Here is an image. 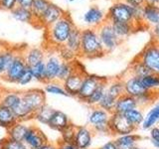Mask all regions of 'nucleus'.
<instances>
[{
	"label": "nucleus",
	"instance_id": "b1692460",
	"mask_svg": "<svg viewBox=\"0 0 159 149\" xmlns=\"http://www.w3.org/2000/svg\"><path fill=\"white\" fill-rule=\"evenodd\" d=\"M17 121V117L12 109L0 104V127H3L7 130Z\"/></svg>",
	"mask_w": 159,
	"mask_h": 149
},
{
	"label": "nucleus",
	"instance_id": "4be33fe9",
	"mask_svg": "<svg viewBox=\"0 0 159 149\" xmlns=\"http://www.w3.org/2000/svg\"><path fill=\"white\" fill-rule=\"evenodd\" d=\"M81 34L82 30H80L77 26H75L71 34H70L66 44L64 45L65 47L69 49L70 51H72L74 54H76L77 56H79L80 49H81Z\"/></svg>",
	"mask_w": 159,
	"mask_h": 149
},
{
	"label": "nucleus",
	"instance_id": "39448f33",
	"mask_svg": "<svg viewBox=\"0 0 159 149\" xmlns=\"http://www.w3.org/2000/svg\"><path fill=\"white\" fill-rule=\"evenodd\" d=\"M108 127L111 134L116 135V137L125 135V134L134 133V131L137 129L135 126L132 125L131 122L128 120L124 114L116 112L111 114V117H109L108 120Z\"/></svg>",
	"mask_w": 159,
	"mask_h": 149
},
{
	"label": "nucleus",
	"instance_id": "a19ab883",
	"mask_svg": "<svg viewBox=\"0 0 159 149\" xmlns=\"http://www.w3.org/2000/svg\"><path fill=\"white\" fill-rule=\"evenodd\" d=\"M77 125H75L72 122L69 125L64 128L61 131V141L66 143H74L75 136H76L77 132Z\"/></svg>",
	"mask_w": 159,
	"mask_h": 149
},
{
	"label": "nucleus",
	"instance_id": "6ab92c4d",
	"mask_svg": "<svg viewBox=\"0 0 159 149\" xmlns=\"http://www.w3.org/2000/svg\"><path fill=\"white\" fill-rule=\"evenodd\" d=\"M70 123H71V121H70V118L66 113L61 111H58V109H55L47 125L54 130L61 132Z\"/></svg>",
	"mask_w": 159,
	"mask_h": 149
},
{
	"label": "nucleus",
	"instance_id": "9b49d317",
	"mask_svg": "<svg viewBox=\"0 0 159 149\" xmlns=\"http://www.w3.org/2000/svg\"><path fill=\"white\" fill-rule=\"evenodd\" d=\"M22 93V101L35 113L40 107L46 104V93L44 89L31 88Z\"/></svg>",
	"mask_w": 159,
	"mask_h": 149
},
{
	"label": "nucleus",
	"instance_id": "c03bdc74",
	"mask_svg": "<svg viewBox=\"0 0 159 149\" xmlns=\"http://www.w3.org/2000/svg\"><path fill=\"white\" fill-rule=\"evenodd\" d=\"M34 79L33 78V74L31 72V69L30 67L27 66V68L25 69V71L23 72V74H21V77L18 79V84L19 86H26V84H30Z\"/></svg>",
	"mask_w": 159,
	"mask_h": 149
},
{
	"label": "nucleus",
	"instance_id": "aec40b11",
	"mask_svg": "<svg viewBox=\"0 0 159 149\" xmlns=\"http://www.w3.org/2000/svg\"><path fill=\"white\" fill-rule=\"evenodd\" d=\"M137 107H138V104H137L136 98L124 93L116 99V107H114V112L120 113V114H125L129 111L137 108Z\"/></svg>",
	"mask_w": 159,
	"mask_h": 149
},
{
	"label": "nucleus",
	"instance_id": "0eeeda50",
	"mask_svg": "<svg viewBox=\"0 0 159 149\" xmlns=\"http://www.w3.org/2000/svg\"><path fill=\"white\" fill-rule=\"evenodd\" d=\"M107 20L109 22H132V6L125 2L116 1L107 13Z\"/></svg>",
	"mask_w": 159,
	"mask_h": 149
},
{
	"label": "nucleus",
	"instance_id": "a878e982",
	"mask_svg": "<svg viewBox=\"0 0 159 149\" xmlns=\"http://www.w3.org/2000/svg\"><path fill=\"white\" fill-rule=\"evenodd\" d=\"M107 83H108V79H103L102 82L99 84V86L97 88V89L94 91L91 97H89L84 103L89 104L93 107H96L98 106L99 102L102 101V98L103 97L104 93L107 92Z\"/></svg>",
	"mask_w": 159,
	"mask_h": 149
},
{
	"label": "nucleus",
	"instance_id": "09e8293b",
	"mask_svg": "<svg viewBox=\"0 0 159 149\" xmlns=\"http://www.w3.org/2000/svg\"><path fill=\"white\" fill-rule=\"evenodd\" d=\"M58 149H78L74 143H66L63 141H60L58 144Z\"/></svg>",
	"mask_w": 159,
	"mask_h": 149
},
{
	"label": "nucleus",
	"instance_id": "bb28decb",
	"mask_svg": "<svg viewBox=\"0 0 159 149\" xmlns=\"http://www.w3.org/2000/svg\"><path fill=\"white\" fill-rule=\"evenodd\" d=\"M114 32L117 35V37L122 41L123 39L127 38L129 35L136 29L135 25L131 22H111Z\"/></svg>",
	"mask_w": 159,
	"mask_h": 149
},
{
	"label": "nucleus",
	"instance_id": "cd10ccee",
	"mask_svg": "<svg viewBox=\"0 0 159 149\" xmlns=\"http://www.w3.org/2000/svg\"><path fill=\"white\" fill-rule=\"evenodd\" d=\"M22 99V93L14 91H5L3 97L0 101V104L6 106L10 109L16 108Z\"/></svg>",
	"mask_w": 159,
	"mask_h": 149
},
{
	"label": "nucleus",
	"instance_id": "f704fd0d",
	"mask_svg": "<svg viewBox=\"0 0 159 149\" xmlns=\"http://www.w3.org/2000/svg\"><path fill=\"white\" fill-rule=\"evenodd\" d=\"M54 111H55V109L51 106H49L46 103V104H44L42 107H40L36 112H35L34 119H36V120L40 123L47 125Z\"/></svg>",
	"mask_w": 159,
	"mask_h": 149
},
{
	"label": "nucleus",
	"instance_id": "6e6d98bb",
	"mask_svg": "<svg viewBox=\"0 0 159 149\" xmlns=\"http://www.w3.org/2000/svg\"><path fill=\"white\" fill-rule=\"evenodd\" d=\"M150 142L154 149H159V141H156V140H154V139L150 138Z\"/></svg>",
	"mask_w": 159,
	"mask_h": 149
},
{
	"label": "nucleus",
	"instance_id": "49530a36",
	"mask_svg": "<svg viewBox=\"0 0 159 149\" xmlns=\"http://www.w3.org/2000/svg\"><path fill=\"white\" fill-rule=\"evenodd\" d=\"M121 1L125 2L126 4L130 5L133 7H138V6H144L146 4L145 0H121Z\"/></svg>",
	"mask_w": 159,
	"mask_h": 149
},
{
	"label": "nucleus",
	"instance_id": "a211bd4d",
	"mask_svg": "<svg viewBox=\"0 0 159 149\" xmlns=\"http://www.w3.org/2000/svg\"><path fill=\"white\" fill-rule=\"evenodd\" d=\"M23 55L26 65L32 67L37 63L44 61L46 57V49L40 47H23Z\"/></svg>",
	"mask_w": 159,
	"mask_h": 149
},
{
	"label": "nucleus",
	"instance_id": "dca6fc26",
	"mask_svg": "<svg viewBox=\"0 0 159 149\" xmlns=\"http://www.w3.org/2000/svg\"><path fill=\"white\" fill-rule=\"evenodd\" d=\"M93 131L88 126H78L74 144L78 149H89L93 143Z\"/></svg>",
	"mask_w": 159,
	"mask_h": 149
},
{
	"label": "nucleus",
	"instance_id": "2eb2a0df",
	"mask_svg": "<svg viewBox=\"0 0 159 149\" xmlns=\"http://www.w3.org/2000/svg\"><path fill=\"white\" fill-rule=\"evenodd\" d=\"M107 20V14L97 5L89 7L84 14V21L91 28H97Z\"/></svg>",
	"mask_w": 159,
	"mask_h": 149
},
{
	"label": "nucleus",
	"instance_id": "864d4df0",
	"mask_svg": "<svg viewBox=\"0 0 159 149\" xmlns=\"http://www.w3.org/2000/svg\"><path fill=\"white\" fill-rule=\"evenodd\" d=\"M5 72H6V68H5L2 55H1V53H0V79H3Z\"/></svg>",
	"mask_w": 159,
	"mask_h": 149
},
{
	"label": "nucleus",
	"instance_id": "412c9836",
	"mask_svg": "<svg viewBox=\"0 0 159 149\" xmlns=\"http://www.w3.org/2000/svg\"><path fill=\"white\" fill-rule=\"evenodd\" d=\"M143 23L152 28L159 23V6L146 3L143 6Z\"/></svg>",
	"mask_w": 159,
	"mask_h": 149
},
{
	"label": "nucleus",
	"instance_id": "473e14b6",
	"mask_svg": "<svg viewBox=\"0 0 159 149\" xmlns=\"http://www.w3.org/2000/svg\"><path fill=\"white\" fill-rule=\"evenodd\" d=\"M75 70H76V60L70 61V62L63 61L61 64V67H60L56 81L60 82V83H63L69 76H71Z\"/></svg>",
	"mask_w": 159,
	"mask_h": 149
},
{
	"label": "nucleus",
	"instance_id": "de8ad7c7",
	"mask_svg": "<svg viewBox=\"0 0 159 149\" xmlns=\"http://www.w3.org/2000/svg\"><path fill=\"white\" fill-rule=\"evenodd\" d=\"M34 0H17V6L31 9Z\"/></svg>",
	"mask_w": 159,
	"mask_h": 149
},
{
	"label": "nucleus",
	"instance_id": "393cba45",
	"mask_svg": "<svg viewBox=\"0 0 159 149\" xmlns=\"http://www.w3.org/2000/svg\"><path fill=\"white\" fill-rule=\"evenodd\" d=\"M140 139V136L135 133L125 134V135H120L116 138V142L117 149H134L137 146L136 143Z\"/></svg>",
	"mask_w": 159,
	"mask_h": 149
},
{
	"label": "nucleus",
	"instance_id": "f03ea898",
	"mask_svg": "<svg viewBox=\"0 0 159 149\" xmlns=\"http://www.w3.org/2000/svg\"><path fill=\"white\" fill-rule=\"evenodd\" d=\"M103 55H106V52L99 40L97 28L89 27L82 30L79 56L86 59H96L102 57Z\"/></svg>",
	"mask_w": 159,
	"mask_h": 149
},
{
	"label": "nucleus",
	"instance_id": "8fccbe9b",
	"mask_svg": "<svg viewBox=\"0 0 159 149\" xmlns=\"http://www.w3.org/2000/svg\"><path fill=\"white\" fill-rule=\"evenodd\" d=\"M150 138L159 141V127L154 126L150 129Z\"/></svg>",
	"mask_w": 159,
	"mask_h": 149
},
{
	"label": "nucleus",
	"instance_id": "20e7f679",
	"mask_svg": "<svg viewBox=\"0 0 159 149\" xmlns=\"http://www.w3.org/2000/svg\"><path fill=\"white\" fill-rule=\"evenodd\" d=\"M136 58L145 65L151 74H159V43L155 40L147 44Z\"/></svg>",
	"mask_w": 159,
	"mask_h": 149
},
{
	"label": "nucleus",
	"instance_id": "423d86ee",
	"mask_svg": "<svg viewBox=\"0 0 159 149\" xmlns=\"http://www.w3.org/2000/svg\"><path fill=\"white\" fill-rule=\"evenodd\" d=\"M111 117V113L106 111L104 109L96 106L92 109V111L89 114V123L91 124V127L93 132L107 134L109 132L108 120Z\"/></svg>",
	"mask_w": 159,
	"mask_h": 149
},
{
	"label": "nucleus",
	"instance_id": "9d476101",
	"mask_svg": "<svg viewBox=\"0 0 159 149\" xmlns=\"http://www.w3.org/2000/svg\"><path fill=\"white\" fill-rule=\"evenodd\" d=\"M86 71L82 68L81 65H79L76 61V70L74 73L69 76L65 81L62 83L64 88L70 97H77L80 92V88L83 84L84 78L86 77Z\"/></svg>",
	"mask_w": 159,
	"mask_h": 149
},
{
	"label": "nucleus",
	"instance_id": "72a5a7b5",
	"mask_svg": "<svg viewBox=\"0 0 159 149\" xmlns=\"http://www.w3.org/2000/svg\"><path fill=\"white\" fill-rule=\"evenodd\" d=\"M107 93L114 98H118L124 94V84L121 79H116L113 81H108Z\"/></svg>",
	"mask_w": 159,
	"mask_h": 149
},
{
	"label": "nucleus",
	"instance_id": "052dcab7",
	"mask_svg": "<svg viewBox=\"0 0 159 149\" xmlns=\"http://www.w3.org/2000/svg\"><path fill=\"white\" fill-rule=\"evenodd\" d=\"M134 149H144V148H142V147H139V146H135V147H134Z\"/></svg>",
	"mask_w": 159,
	"mask_h": 149
},
{
	"label": "nucleus",
	"instance_id": "5701e85b",
	"mask_svg": "<svg viewBox=\"0 0 159 149\" xmlns=\"http://www.w3.org/2000/svg\"><path fill=\"white\" fill-rule=\"evenodd\" d=\"M29 126L30 125H28L27 122L17 121L14 125L7 129V137L14 139V140L23 141Z\"/></svg>",
	"mask_w": 159,
	"mask_h": 149
},
{
	"label": "nucleus",
	"instance_id": "f257e3e1",
	"mask_svg": "<svg viewBox=\"0 0 159 149\" xmlns=\"http://www.w3.org/2000/svg\"><path fill=\"white\" fill-rule=\"evenodd\" d=\"M75 26L76 25L74 24L71 15L66 12L58 21L45 28V42L50 46L49 49H59L64 46Z\"/></svg>",
	"mask_w": 159,
	"mask_h": 149
},
{
	"label": "nucleus",
	"instance_id": "1a4fd4ad",
	"mask_svg": "<svg viewBox=\"0 0 159 149\" xmlns=\"http://www.w3.org/2000/svg\"><path fill=\"white\" fill-rule=\"evenodd\" d=\"M27 68L26 62H25L23 55V47H19V50L15 56L14 61L10 65L7 71L5 72L3 79L8 83H18V79L21 77V74Z\"/></svg>",
	"mask_w": 159,
	"mask_h": 149
},
{
	"label": "nucleus",
	"instance_id": "79ce46f5",
	"mask_svg": "<svg viewBox=\"0 0 159 149\" xmlns=\"http://www.w3.org/2000/svg\"><path fill=\"white\" fill-rule=\"evenodd\" d=\"M0 149H29L23 141L14 140L9 137H5L0 142Z\"/></svg>",
	"mask_w": 159,
	"mask_h": 149
},
{
	"label": "nucleus",
	"instance_id": "c756f323",
	"mask_svg": "<svg viewBox=\"0 0 159 149\" xmlns=\"http://www.w3.org/2000/svg\"><path fill=\"white\" fill-rule=\"evenodd\" d=\"M158 122H159V102L156 103L146 113V115H144L141 127L144 130H147V129H151L152 127H154Z\"/></svg>",
	"mask_w": 159,
	"mask_h": 149
},
{
	"label": "nucleus",
	"instance_id": "4468645a",
	"mask_svg": "<svg viewBox=\"0 0 159 149\" xmlns=\"http://www.w3.org/2000/svg\"><path fill=\"white\" fill-rule=\"evenodd\" d=\"M104 78L98 77L96 74H87L86 77L84 78L83 84L80 88V92L78 93L77 97L82 102H86V99L92 96V93L96 91L97 88L99 86V84L102 82Z\"/></svg>",
	"mask_w": 159,
	"mask_h": 149
},
{
	"label": "nucleus",
	"instance_id": "ea45409f",
	"mask_svg": "<svg viewBox=\"0 0 159 149\" xmlns=\"http://www.w3.org/2000/svg\"><path fill=\"white\" fill-rule=\"evenodd\" d=\"M116 98H114L111 97V94H108L107 92L104 93L103 97L102 98V101L98 103V107H101L104 109L106 111L109 113H113L114 112V107H116Z\"/></svg>",
	"mask_w": 159,
	"mask_h": 149
},
{
	"label": "nucleus",
	"instance_id": "13d9d810",
	"mask_svg": "<svg viewBox=\"0 0 159 149\" xmlns=\"http://www.w3.org/2000/svg\"><path fill=\"white\" fill-rule=\"evenodd\" d=\"M4 93H5V91H4V89H3L1 87H0V101H1V98H2V97H3Z\"/></svg>",
	"mask_w": 159,
	"mask_h": 149
},
{
	"label": "nucleus",
	"instance_id": "603ef678",
	"mask_svg": "<svg viewBox=\"0 0 159 149\" xmlns=\"http://www.w3.org/2000/svg\"><path fill=\"white\" fill-rule=\"evenodd\" d=\"M98 149H117V146L116 142H114V140H112V141H108L107 143H104L103 145H102Z\"/></svg>",
	"mask_w": 159,
	"mask_h": 149
},
{
	"label": "nucleus",
	"instance_id": "4d7b16f0",
	"mask_svg": "<svg viewBox=\"0 0 159 149\" xmlns=\"http://www.w3.org/2000/svg\"><path fill=\"white\" fill-rule=\"evenodd\" d=\"M145 2L148 4H152V5L159 6V0H145Z\"/></svg>",
	"mask_w": 159,
	"mask_h": 149
},
{
	"label": "nucleus",
	"instance_id": "f3484780",
	"mask_svg": "<svg viewBox=\"0 0 159 149\" xmlns=\"http://www.w3.org/2000/svg\"><path fill=\"white\" fill-rule=\"evenodd\" d=\"M65 13H66V11H65L64 9H62L60 6H58V5L51 2L48 9L46 10V12L44 13L43 17L40 20V26L44 29L51 26L53 23L58 21Z\"/></svg>",
	"mask_w": 159,
	"mask_h": 149
},
{
	"label": "nucleus",
	"instance_id": "58836bf2",
	"mask_svg": "<svg viewBox=\"0 0 159 149\" xmlns=\"http://www.w3.org/2000/svg\"><path fill=\"white\" fill-rule=\"evenodd\" d=\"M124 115L127 117V119L131 122L132 125H134L136 128L141 126L143 119H144V114L140 109H138V107L129 111L128 112L124 114Z\"/></svg>",
	"mask_w": 159,
	"mask_h": 149
},
{
	"label": "nucleus",
	"instance_id": "7c9ffc66",
	"mask_svg": "<svg viewBox=\"0 0 159 149\" xmlns=\"http://www.w3.org/2000/svg\"><path fill=\"white\" fill-rule=\"evenodd\" d=\"M11 14H12L13 18H15L20 22L30 23V24L34 25L35 20H34V16H33V13L31 11V9L16 6L11 11Z\"/></svg>",
	"mask_w": 159,
	"mask_h": 149
},
{
	"label": "nucleus",
	"instance_id": "3c124183",
	"mask_svg": "<svg viewBox=\"0 0 159 149\" xmlns=\"http://www.w3.org/2000/svg\"><path fill=\"white\" fill-rule=\"evenodd\" d=\"M151 32H152L153 40H155L156 42L159 43V23L151 28Z\"/></svg>",
	"mask_w": 159,
	"mask_h": 149
},
{
	"label": "nucleus",
	"instance_id": "a18cd8bd",
	"mask_svg": "<svg viewBox=\"0 0 159 149\" xmlns=\"http://www.w3.org/2000/svg\"><path fill=\"white\" fill-rule=\"evenodd\" d=\"M17 6V0H0V9L11 12Z\"/></svg>",
	"mask_w": 159,
	"mask_h": 149
},
{
	"label": "nucleus",
	"instance_id": "2f4dec72",
	"mask_svg": "<svg viewBox=\"0 0 159 149\" xmlns=\"http://www.w3.org/2000/svg\"><path fill=\"white\" fill-rule=\"evenodd\" d=\"M126 72H128L130 74H132V76L138 77L140 79L144 78L149 74H151L150 71L147 69V67L145 66V65H144L142 62L139 61L137 58H135L133 60Z\"/></svg>",
	"mask_w": 159,
	"mask_h": 149
},
{
	"label": "nucleus",
	"instance_id": "ddd939ff",
	"mask_svg": "<svg viewBox=\"0 0 159 149\" xmlns=\"http://www.w3.org/2000/svg\"><path fill=\"white\" fill-rule=\"evenodd\" d=\"M23 142L29 149H39L48 142V138L41 129H39L37 126L30 125L25 134Z\"/></svg>",
	"mask_w": 159,
	"mask_h": 149
},
{
	"label": "nucleus",
	"instance_id": "c9c22d12",
	"mask_svg": "<svg viewBox=\"0 0 159 149\" xmlns=\"http://www.w3.org/2000/svg\"><path fill=\"white\" fill-rule=\"evenodd\" d=\"M44 92L46 93L53 94V96H63V97H70L66 89L64 88L63 84L60 82H50L45 84Z\"/></svg>",
	"mask_w": 159,
	"mask_h": 149
},
{
	"label": "nucleus",
	"instance_id": "6e6552de",
	"mask_svg": "<svg viewBox=\"0 0 159 149\" xmlns=\"http://www.w3.org/2000/svg\"><path fill=\"white\" fill-rule=\"evenodd\" d=\"M62 62L63 60L60 57L57 49H46V57H45L46 77H45V84L56 81Z\"/></svg>",
	"mask_w": 159,
	"mask_h": 149
},
{
	"label": "nucleus",
	"instance_id": "5fc2aeb1",
	"mask_svg": "<svg viewBox=\"0 0 159 149\" xmlns=\"http://www.w3.org/2000/svg\"><path fill=\"white\" fill-rule=\"evenodd\" d=\"M39 149H58V145L48 141L46 144H44V145L42 147H40Z\"/></svg>",
	"mask_w": 159,
	"mask_h": 149
},
{
	"label": "nucleus",
	"instance_id": "7ed1b4c3",
	"mask_svg": "<svg viewBox=\"0 0 159 149\" xmlns=\"http://www.w3.org/2000/svg\"><path fill=\"white\" fill-rule=\"evenodd\" d=\"M97 31L106 54L112 52L121 43V40L117 37L111 23L108 20L103 21L98 27H97Z\"/></svg>",
	"mask_w": 159,
	"mask_h": 149
},
{
	"label": "nucleus",
	"instance_id": "4c0bfd02",
	"mask_svg": "<svg viewBox=\"0 0 159 149\" xmlns=\"http://www.w3.org/2000/svg\"><path fill=\"white\" fill-rule=\"evenodd\" d=\"M35 81L45 84V77H46V66H45V60L37 63L34 66L30 67Z\"/></svg>",
	"mask_w": 159,
	"mask_h": 149
},
{
	"label": "nucleus",
	"instance_id": "bf43d9fd",
	"mask_svg": "<svg viewBox=\"0 0 159 149\" xmlns=\"http://www.w3.org/2000/svg\"><path fill=\"white\" fill-rule=\"evenodd\" d=\"M4 46H5V45H4L3 43L0 42V53H1V51H2V49L4 48Z\"/></svg>",
	"mask_w": 159,
	"mask_h": 149
},
{
	"label": "nucleus",
	"instance_id": "c85d7f7f",
	"mask_svg": "<svg viewBox=\"0 0 159 149\" xmlns=\"http://www.w3.org/2000/svg\"><path fill=\"white\" fill-rule=\"evenodd\" d=\"M50 3H51L50 0H34L31 7V11L33 13L34 20H35L34 21L35 27H36V23H38L39 28H41V26H40V20H41L44 13L48 9Z\"/></svg>",
	"mask_w": 159,
	"mask_h": 149
},
{
	"label": "nucleus",
	"instance_id": "680f3d73",
	"mask_svg": "<svg viewBox=\"0 0 159 149\" xmlns=\"http://www.w3.org/2000/svg\"><path fill=\"white\" fill-rule=\"evenodd\" d=\"M69 1H71V2H72V1H78V0H69Z\"/></svg>",
	"mask_w": 159,
	"mask_h": 149
},
{
	"label": "nucleus",
	"instance_id": "e433bc0d",
	"mask_svg": "<svg viewBox=\"0 0 159 149\" xmlns=\"http://www.w3.org/2000/svg\"><path fill=\"white\" fill-rule=\"evenodd\" d=\"M144 88L150 92H159V74H149L141 79Z\"/></svg>",
	"mask_w": 159,
	"mask_h": 149
},
{
	"label": "nucleus",
	"instance_id": "f8f14e48",
	"mask_svg": "<svg viewBox=\"0 0 159 149\" xmlns=\"http://www.w3.org/2000/svg\"><path fill=\"white\" fill-rule=\"evenodd\" d=\"M124 84V93L132 97H139L148 91L144 88L141 79L132 76L128 72L124 74V79H121Z\"/></svg>",
	"mask_w": 159,
	"mask_h": 149
},
{
	"label": "nucleus",
	"instance_id": "37998d69",
	"mask_svg": "<svg viewBox=\"0 0 159 149\" xmlns=\"http://www.w3.org/2000/svg\"><path fill=\"white\" fill-rule=\"evenodd\" d=\"M158 92H150L148 91L147 93H145L144 94H142L141 97H139L136 98L137 101V104L138 106H148L149 103H151L154 99H155L156 97V94Z\"/></svg>",
	"mask_w": 159,
	"mask_h": 149
}]
</instances>
